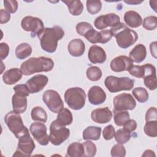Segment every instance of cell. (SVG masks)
<instances>
[{
	"mask_svg": "<svg viewBox=\"0 0 157 157\" xmlns=\"http://www.w3.org/2000/svg\"><path fill=\"white\" fill-rule=\"evenodd\" d=\"M64 36V32L59 26H54L52 28H45L37 36L40 39L42 48L46 52L54 53L58 46V41Z\"/></svg>",
	"mask_w": 157,
	"mask_h": 157,
	"instance_id": "6da1fadb",
	"label": "cell"
},
{
	"mask_svg": "<svg viewBox=\"0 0 157 157\" xmlns=\"http://www.w3.org/2000/svg\"><path fill=\"white\" fill-rule=\"evenodd\" d=\"M54 66L53 61L49 58L32 57L24 61L20 69L23 75H29L35 73L50 71Z\"/></svg>",
	"mask_w": 157,
	"mask_h": 157,
	"instance_id": "7a4b0ae2",
	"label": "cell"
},
{
	"mask_svg": "<svg viewBox=\"0 0 157 157\" xmlns=\"http://www.w3.org/2000/svg\"><path fill=\"white\" fill-rule=\"evenodd\" d=\"M113 36L116 39L117 45L121 48H127L133 45L138 39L137 33L128 28L123 23H120L110 28Z\"/></svg>",
	"mask_w": 157,
	"mask_h": 157,
	"instance_id": "3957f363",
	"label": "cell"
},
{
	"mask_svg": "<svg viewBox=\"0 0 157 157\" xmlns=\"http://www.w3.org/2000/svg\"><path fill=\"white\" fill-rule=\"evenodd\" d=\"M4 121L9 128V129L18 139L26 134H29L28 128L23 124L20 113L13 110L9 112L5 115Z\"/></svg>",
	"mask_w": 157,
	"mask_h": 157,
	"instance_id": "277c9868",
	"label": "cell"
},
{
	"mask_svg": "<svg viewBox=\"0 0 157 157\" xmlns=\"http://www.w3.org/2000/svg\"><path fill=\"white\" fill-rule=\"evenodd\" d=\"M64 100L71 109L75 110H80L85 104V91L79 87L70 88L65 91Z\"/></svg>",
	"mask_w": 157,
	"mask_h": 157,
	"instance_id": "5b68a950",
	"label": "cell"
},
{
	"mask_svg": "<svg viewBox=\"0 0 157 157\" xmlns=\"http://www.w3.org/2000/svg\"><path fill=\"white\" fill-rule=\"evenodd\" d=\"M15 94L12 98L13 110L18 113L25 112L27 108V98L29 96L28 91L26 85H17L13 87Z\"/></svg>",
	"mask_w": 157,
	"mask_h": 157,
	"instance_id": "8992f818",
	"label": "cell"
},
{
	"mask_svg": "<svg viewBox=\"0 0 157 157\" xmlns=\"http://www.w3.org/2000/svg\"><path fill=\"white\" fill-rule=\"evenodd\" d=\"M104 83L110 92L117 93L123 90H131L134 87V81L127 77H117L109 75L105 78Z\"/></svg>",
	"mask_w": 157,
	"mask_h": 157,
	"instance_id": "52a82bcc",
	"label": "cell"
},
{
	"mask_svg": "<svg viewBox=\"0 0 157 157\" xmlns=\"http://www.w3.org/2000/svg\"><path fill=\"white\" fill-rule=\"evenodd\" d=\"M70 135V131L64 126L59 124L55 120L53 121L50 126L49 141L54 145H61L67 140Z\"/></svg>",
	"mask_w": 157,
	"mask_h": 157,
	"instance_id": "ba28073f",
	"label": "cell"
},
{
	"mask_svg": "<svg viewBox=\"0 0 157 157\" xmlns=\"http://www.w3.org/2000/svg\"><path fill=\"white\" fill-rule=\"evenodd\" d=\"M42 100L53 113H59L64 108V103L60 95L55 90H46L42 95Z\"/></svg>",
	"mask_w": 157,
	"mask_h": 157,
	"instance_id": "9c48e42d",
	"label": "cell"
},
{
	"mask_svg": "<svg viewBox=\"0 0 157 157\" xmlns=\"http://www.w3.org/2000/svg\"><path fill=\"white\" fill-rule=\"evenodd\" d=\"M114 111L132 110L136 106V102L132 96L129 93H121L113 98Z\"/></svg>",
	"mask_w": 157,
	"mask_h": 157,
	"instance_id": "30bf717a",
	"label": "cell"
},
{
	"mask_svg": "<svg viewBox=\"0 0 157 157\" xmlns=\"http://www.w3.org/2000/svg\"><path fill=\"white\" fill-rule=\"evenodd\" d=\"M23 30L31 32L33 36H38L44 29L43 21L37 17L32 16L25 17L21 22Z\"/></svg>",
	"mask_w": 157,
	"mask_h": 157,
	"instance_id": "8fae6325",
	"label": "cell"
},
{
	"mask_svg": "<svg viewBox=\"0 0 157 157\" xmlns=\"http://www.w3.org/2000/svg\"><path fill=\"white\" fill-rule=\"evenodd\" d=\"M35 144L29 134L18 139L17 150L13 156H30L35 148Z\"/></svg>",
	"mask_w": 157,
	"mask_h": 157,
	"instance_id": "7c38bea8",
	"label": "cell"
},
{
	"mask_svg": "<svg viewBox=\"0 0 157 157\" xmlns=\"http://www.w3.org/2000/svg\"><path fill=\"white\" fill-rule=\"evenodd\" d=\"M30 132L36 140L41 145H47L49 142V136L47 133V127L44 123H33L29 128Z\"/></svg>",
	"mask_w": 157,
	"mask_h": 157,
	"instance_id": "4fadbf2b",
	"label": "cell"
},
{
	"mask_svg": "<svg viewBox=\"0 0 157 157\" xmlns=\"http://www.w3.org/2000/svg\"><path fill=\"white\" fill-rule=\"evenodd\" d=\"M120 23V18L118 15L110 13L97 17L94 20V25L97 29L102 30L109 26L115 27Z\"/></svg>",
	"mask_w": 157,
	"mask_h": 157,
	"instance_id": "5bb4252c",
	"label": "cell"
},
{
	"mask_svg": "<svg viewBox=\"0 0 157 157\" xmlns=\"http://www.w3.org/2000/svg\"><path fill=\"white\" fill-rule=\"evenodd\" d=\"M48 78L46 75L39 74L29 78L26 83V86L30 93H36L40 91L47 84Z\"/></svg>",
	"mask_w": 157,
	"mask_h": 157,
	"instance_id": "9a60e30c",
	"label": "cell"
},
{
	"mask_svg": "<svg viewBox=\"0 0 157 157\" xmlns=\"http://www.w3.org/2000/svg\"><path fill=\"white\" fill-rule=\"evenodd\" d=\"M132 65L133 62L131 59L124 55L115 57L111 61L110 64L111 69L116 72L128 71Z\"/></svg>",
	"mask_w": 157,
	"mask_h": 157,
	"instance_id": "2e32d148",
	"label": "cell"
},
{
	"mask_svg": "<svg viewBox=\"0 0 157 157\" xmlns=\"http://www.w3.org/2000/svg\"><path fill=\"white\" fill-rule=\"evenodd\" d=\"M91 117L92 120L95 123L104 124L109 122L111 120L112 113L107 107L98 108L91 112Z\"/></svg>",
	"mask_w": 157,
	"mask_h": 157,
	"instance_id": "e0dca14e",
	"label": "cell"
},
{
	"mask_svg": "<svg viewBox=\"0 0 157 157\" xmlns=\"http://www.w3.org/2000/svg\"><path fill=\"white\" fill-rule=\"evenodd\" d=\"M89 102L93 105H99L103 103L106 99L104 90L99 86H93L88 93Z\"/></svg>",
	"mask_w": 157,
	"mask_h": 157,
	"instance_id": "ac0fdd59",
	"label": "cell"
},
{
	"mask_svg": "<svg viewBox=\"0 0 157 157\" xmlns=\"http://www.w3.org/2000/svg\"><path fill=\"white\" fill-rule=\"evenodd\" d=\"M88 57L91 63L93 64H101L106 60L107 55L105 52L102 47L93 45L89 49Z\"/></svg>",
	"mask_w": 157,
	"mask_h": 157,
	"instance_id": "d6986e66",
	"label": "cell"
},
{
	"mask_svg": "<svg viewBox=\"0 0 157 157\" xmlns=\"http://www.w3.org/2000/svg\"><path fill=\"white\" fill-rule=\"evenodd\" d=\"M67 50L71 55L78 57L84 53L85 45L82 39H75L70 41L67 45Z\"/></svg>",
	"mask_w": 157,
	"mask_h": 157,
	"instance_id": "ffe728a7",
	"label": "cell"
},
{
	"mask_svg": "<svg viewBox=\"0 0 157 157\" xmlns=\"http://www.w3.org/2000/svg\"><path fill=\"white\" fill-rule=\"evenodd\" d=\"M23 73L18 68H12L6 71L2 75V80L6 85H13L22 77Z\"/></svg>",
	"mask_w": 157,
	"mask_h": 157,
	"instance_id": "44dd1931",
	"label": "cell"
},
{
	"mask_svg": "<svg viewBox=\"0 0 157 157\" xmlns=\"http://www.w3.org/2000/svg\"><path fill=\"white\" fill-rule=\"evenodd\" d=\"M124 21L126 24L132 28H138L142 24V18L140 14L134 10H129L124 15Z\"/></svg>",
	"mask_w": 157,
	"mask_h": 157,
	"instance_id": "7402d4cb",
	"label": "cell"
},
{
	"mask_svg": "<svg viewBox=\"0 0 157 157\" xmlns=\"http://www.w3.org/2000/svg\"><path fill=\"white\" fill-rule=\"evenodd\" d=\"M146 56V48L141 44L136 45L129 54V58L131 59V61L137 63L142 62L145 59Z\"/></svg>",
	"mask_w": 157,
	"mask_h": 157,
	"instance_id": "603a6c76",
	"label": "cell"
},
{
	"mask_svg": "<svg viewBox=\"0 0 157 157\" xmlns=\"http://www.w3.org/2000/svg\"><path fill=\"white\" fill-rule=\"evenodd\" d=\"M56 122L62 126H67L71 124L73 121V117L71 112L67 108H63L58 113Z\"/></svg>",
	"mask_w": 157,
	"mask_h": 157,
	"instance_id": "cb8c5ba5",
	"label": "cell"
},
{
	"mask_svg": "<svg viewBox=\"0 0 157 157\" xmlns=\"http://www.w3.org/2000/svg\"><path fill=\"white\" fill-rule=\"evenodd\" d=\"M62 2L67 6L69 12L72 15L77 16L82 13V11L83 10V5L80 0H67L62 1Z\"/></svg>",
	"mask_w": 157,
	"mask_h": 157,
	"instance_id": "d4e9b609",
	"label": "cell"
},
{
	"mask_svg": "<svg viewBox=\"0 0 157 157\" xmlns=\"http://www.w3.org/2000/svg\"><path fill=\"white\" fill-rule=\"evenodd\" d=\"M101 128L98 126H91L87 127L83 132V139L84 140H97L100 138Z\"/></svg>",
	"mask_w": 157,
	"mask_h": 157,
	"instance_id": "484cf974",
	"label": "cell"
},
{
	"mask_svg": "<svg viewBox=\"0 0 157 157\" xmlns=\"http://www.w3.org/2000/svg\"><path fill=\"white\" fill-rule=\"evenodd\" d=\"M84 155V147L83 144L78 142L71 144L67 149L66 156L82 157Z\"/></svg>",
	"mask_w": 157,
	"mask_h": 157,
	"instance_id": "4316f807",
	"label": "cell"
},
{
	"mask_svg": "<svg viewBox=\"0 0 157 157\" xmlns=\"http://www.w3.org/2000/svg\"><path fill=\"white\" fill-rule=\"evenodd\" d=\"M32 53V48L28 43H21L15 49V55L19 59H24L29 56Z\"/></svg>",
	"mask_w": 157,
	"mask_h": 157,
	"instance_id": "83f0119b",
	"label": "cell"
},
{
	"mask_svg": "<svg viewBox=\"0 0 157 157\" xmlns=\"http://www.w3.org/2000/svg\"><path fill=\"white\" fill-rule=\"evenodd\" d=\"M31 116L32 120L34 121L45 123L47 120V114L46 111L42 107L39 106L34 107L32 109Z\"/></svg>",
	"mask_w": 157,
	"mask_h": 157,
	"instance_id": "f1b7e54d",
	"label": "cell"
},
{
	"mask_svg": "<svg viewBox=\"0 0 157 157\" xmlns=\"http://www.w3.org/2000/svg\"><path fill=\"white\" fill-rule=\"evenodd\" d=\"M129 119V114L128 112L114 111V122L116 125L122 126Z\"/></svg>",
	"mask_w": 157,
	"mask_h": 157,
	"instance_id": "f546056e",
	"label": "cell"
},
{
	"mask_svg": "<svg viewBox=\"0 0 157 157\" xmlns=\"http://www.w3.org/2000/svg\"><path fill=\"white\" fill-rule=\"evenodd\" d=\"M132 93L138 102L144 103L148 99V93L147 90L143 87H137L134 88Z\"/></svg>",
	"mask_w": 157,
	"mask_h": 157,
	"instance_id": "4dcf8cb0",
	"label": "cell"
},
{
	"mask_svg": "<svg viewBox=\"0 0 157 157\" xmlns=\"http://www.w3.org/2000/svg\"><path fill=\"white\" fill-rule=\"evenodd\" d=\"M86 77L91 81H98L102 77V71L97 66H90L86 70Z\"/></svg>",
	"mask_w": 157,
	"mask_h": 157,
	"instance_id": "1f68e13d",
	"label": "cell"
},
{
	"mask_svg": "<svg viewBox=\"0 0 157 157\" xmlns=\"http://www.w3.org/2000/svg\"><path fill=\"white\" fill-rule=\"evenodd\" d=\"M144 130L148 136L156 137L157 136V120L146 121Z\"/></svg>",
	"mask_w": 157,
	"mask_h": 157,
	"instance_id": "d6a6232c",
	"label": "cell"
},
{
	"mask_svg": "<svg viewBox=\"0 0 157 157\" xmlns=\"http://www.w3.org/2000/svg\"><path fill=\"white\" fill-rule=\"evenodd\" d=\"M131 138V134L124 129H120L115 132V139L116 141L120 144H124L128 142Z\"/></svg>",
	"mask_w": 157,
	"mask_h": 157,
	"instance_id": "836d02e7",
	"label": "cell"
},
{
	"mask_svg": "<svg viewBox=\"0 0 157 157\" xmlns=\"http://www.w3.org/2000/svg\"><path fill=\"white\" fill-rule=\"evenodd\" d=\"M86 8L90 14H96L100 12L102 8V2L99 0L86 1Z\"/></svg>",
	"mask_w": 157,
	"mask_h": 157,
	"instance_id": "e575fe53",
	"label": "cell"
},
{
	"mask_svg": "<svg viewBox=\"0 0 157 157\" xmlns=\"http://www.w3.org/2000/svg\"><path fill=\"white\" fill-rule=\"evenodd\" d=\"M83 146L84 147V155L83 156L85 157H93L95 156L97 151L96 145L90 141L87 140L83 143H82Z\"/></svg>",
	"mask_w": 157,
	"mask_h": 157,
	"instance_id": "d590c367",
	"label": "cell"
},
{
	"mask_svg": "<svg viewBox=\"0 0 157 157\" xmlns=\"http://www.w3.org/2000/svg\"><path fill=\"white\" fill-rule=\"evenodd\" d=\"M84 37L92 44L102 42V35L101 32H98L94 29L90 30Z\"/></svg>",
	"mask_w": 157,
	"mask_h": 157,
	"instance_id": "8d00e7d4",
	"label": "cell"
},
{
	"mask_svg": "<svg viewBox=\"0 0 157 157\" xmlns=\"http://www.w3.org/2000/svg\"><path fill=\"white\" fill-rule=\"evenodd\" d=\"M145 86L150 90H155L157 87L156 74H151L144 78Z\"/></svg>",
	"mask_w": 157,
	"mask_h": 157,
	"instance_id": "74e56055",
	"label": "cell"
},
{
	"mask_svg": "<svg viewBox=\"0 0 157 157\" xmlns=\"http://www.w3.org/2000/svg\"><path fill=\"white\" fill-rule=\"evenodd\" d=\"M157 26V17L156 16H148L145 17L143 21V27L148 31L154 30Z\"/></svg>",
	"mask_w": 157,
	"mask_h": 157,
	"instance_id": "f35d334b",
	"label": "cell"
},
{
	"mask_svg": "<svg viewBox=\"0 0 157 157\" xmlns=\"http://www.w3.org/2000/svg\"><path fill=\"white\" fill-rule=\"evenodd\" d=\"M93 29L92 25L85 21H82L78 23L77 26H76V31L77 33L82 36H85V35L91 29Z\"/></svg>",
	"mask_w": 157,
	"mask_h": 157,
	"instance_id": "ab89813d",
	"label": "cell"
},
{
	"mask_svg": "<svg viewBox=\"0 0 157 157\" xmlns=\"http://www.w3.org/2000/svg\"><path fill=\"white\" fill-rule=\"evenodd\" d=\"M128 71L131 75L135 77L144 78V77L145 69H144V65L143 66L132 65Z\"/></svg>",
	"mask_w": 157,
	"mask_h": 157,
	"instance_id": "60d3db41",
	"label": "cell"
},
{
	"mask_svg": "<svg viewBox=\"0 0 157 157\" xmlns=\"http://www.w3.org/2000/svg\"><path fill=\"white\" fill-rule=\"evenodd\" d=\"M110 154L113 157H124L126 155V149L122 144H117L112 148Z\"/></svg>",
	"mask_w": 157,
	"mask_h": 157,
	"instance_id": "b9f144b4",
	"label": "cell"
},
{
	"mask_svg": "<svg viewBox=\"0 0 157 157\" xmlns=\"http://www.w3.org/2000/svg\"><path fill=\"white\" fill-rule=\"evenodd\" d=\"M4 6L6 10L9 13H15L18 9V2L17 1L5 0L4 1Z\"/></svg>",
	"mask_w": 157,
	"mask_h": 157,
	"instance_id": "7bdbcfd3",
	"label": "cell"
},
{
	"mask_svg": "<svg viewBox=\"0 0 157 157\" xmlns=\"http://www.w3.org/2000/svg\"><path fill=\"white\" fill-rule=\"evenodd\" d=\"M115 134V128L112 124H109L104 128L102 132V136L104 139L109 140L112 139L114 136Z\"/></svg>",
	"mask_w": 157,
	"mask_h": 157,
	"instance_id": "ee69618b",
	"label": "cell"
},
{
	"mask_svg": "<svg viewBox=\"0 0 157 157\" xmlns=\"http://www.w3.org/2000/svg\"><path fill=\"white\" fill-rule=\"evenodd\" d=\"M157 120V111L156 108L151 107L148 109L145 114V121H149Z\"/></svg>",
	"mask_w": 157,
	"mask_h": 157,
	"instance_id": "f6af8a7d",
	"label": "cell"
},
{
	"mask_svg": "<svg viewBox=\"0 0 157 157\" xmlns=\"http://www.w3.org/2000/svg\"><path fill=\"white\" fill-rule=\"evenodd\" d=\"M137 128V123L134 120L129 119L124 124L123 129L126 130L127 131L131 132L136 130Z\"/></svg>",
	"mask_w": 157,
	"mask_h": 157,
	"instance_id": "bcb514c9",
	"label": "cell"
},
{
	"mask_svg": "<svg viewBox=\"0 0 157 157\" xmlns=\"http://www.w3.org/2000/svg\"><path fill=\"white\" fill-rule=\"evenodd\" d=\"M9 52V47L7 44L5 42H1L0 44V55L1 60L5 59Z\"/></svg>",
	"mask_w": 157,
	"mask_h": 157,
	"instance_id": "7dc6e473",
	"label": "cell"
},
{
	"mask_svg": "<svg viewBox=\"0 0 157 157\" xmlns=\"http://www.w3.org/2000/svg\"><path fill=\"white\" fill-rule=\"evenodd\" d=\"M10 18V14L6 10L1 9L0 10V23L4 24L7 23Z\"/></svg>",
	"mask_w": 157,
	"mask_h": 157,
	"instance_id": "c3c4849f",
	"label": "cell"
},
{
	"mask_svg": "<svg viewBox=\"0 0 157 157\" xmlns=\"http://www.w3.org/2000/svg\"><path fill=\"white\" fill-rule=\"evenodd\" d=\"M102 35V42L101 44H105L109 42L111 38L112 37L113 35L110 30H102L100 31Z\"/></svg>",
	"mask_w": 157,
	"mask_h": 157,
	"instance_id": "681fc988",
	"label": "cell"
},
{
	"mask_svg": "<svg viewBox=\"0 0 157 157\" xmlns=\"http://www.w3.org/2000/svg\"><path fill=\"white\" fill-rule=\"evenodd\" d=\"M156 42H153L150 45V52L151 55L155 58H156Z\"/></svg>",
	"mask_w": 157,
	"mask_h": 157,
	"instance_id": "f907efd6",
	"label": "cell"
},
{
	"mask_svg": "<svg viewBox=\"0 0 157 157\" xmlns=\"http://www.w3.org/2000/svg\"><path fill=\"white\" fill-rule=\"evenodd\" d=\"M142 156H149V157H151V156H155V154L154 153L153 151L151 150H147L144 151V153L142 154Z\"/></svg>",
	"mask_w": 157,
	"mask_h": 157,
	"instance_id": "816d5d0a",
	"label": "cell"
},
{
	"mask_svg": "<svg viewBox=\"0 0 157 157\" xmlns=\"http://www.w3.org/2000/svg\"><path fill=\"white\" fill-rule=\"evenodd\" d=\"M144 1H138V0H124V2L130 4V5H136V4H139L141 2H142Z\"/></svg>",
	"mask_w": 157,
	"mask_h": 157,
	"instance_id": "f5cc1de1",
	"label": "cell"
}]
</instances>
